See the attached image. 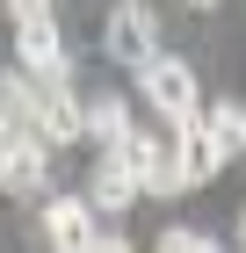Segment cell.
I'll use <instances>...</instances> for the list:
<instances>
[{
  "label": "cell",
  "instance_id": "obj_13",
  "mask_svg": "<svg viewBox=\"0 0 246 253\" xmlns=\"http://www.w3.org/2000/svg\"><path fill=\"white\" fill-rule=\"evenodd\" d=\"M51 7H58V0H7V15H15V22H44Z\"/></svg>",
  "mask_w": 246,
  "mask_h": 253
},
{
  "label": "cell",
  "instance_id": "obj_16",
  "mask_svg": "<svg viewBox=\"0 0 246 253\" xmlns=\"http://www.w3.org/2000/svg\"><path fill=\"white\" fill-rule=\"evenodd\" d=\"M0 145H7V130H0Z\"/></svg>",
  "mask_w": 246,
  "mask_h": 253
},
{
  "label": "cell",
  "instance_id": "obj_9",
  "mask_svg": "<svg viewBox=\"0 0 246 253\" xmlns=\"http://www.w3.org/2000/svg\"><path fill=\"white\" fill-rule=\"evenodd\" d=\"M123 130H131V101H123V94H95V101H80V137H101V152H109Z\"/></svg>",
  "mask_w": 246,
  "mask_h": 253
},
{
  "label": "cell",
  "instance_id": "obj_3",
  "mask_svg": "<svg viewBox=\"0 0 246 253\" xmlns=\"http://www.w3.org/2000/svg\"><path fill=\"white\" fill-rule=\"evenodd\" d=\"M0 188L7 195H44L51 188V145L29 130H7V145H0Z\"/></svg>",
  "mask_w": 246,
  "mask_h": 253
},
{
  "label": "cell",
  "instance_id": "obj_15",
  "mask_svg": "<svg viewBox=\"0 0 246 253\" xmlns=\"http://www.w3.org/2000/svg\"><path fill=\"white\" fill-rule=\"evenodd\" d=\"M196 7H217V0H196Z\"/></svg>",
  "mask_w": 246,
  "mask_h": 253
},
{
  "label": "cell",
  "instance_id": "obj_8",
  "mask_svg": "<svg viewBox=\"0 0 246 253\" xmlns=\"http://www.w3.org/2000/svg\"><path fill=\"white\" fill-rule=\"evenodd\" d=\"M174 174H181V188H203V181H217V167H225V152L203 137V123H189V130H174Z\"/></svg>",
  "mask_w": 246,
  "mask_h": 253
},
{
  "label": "cell",
  "instance_id": "obj_10",
  "mask_svg": "<svg viewBox=\"0 0 246 253\" xmlns=\"http://www.w3.org/2000/svg\"><path fill=\"white\" fill-rule=\"evenodd\" d=\"M196 123H203V137H210L225 159L246 145V109H239V101H203V116H196Z\"/></svg>",
  "mask_w": 246,
  "mask_h": 253
},
{
  "label": "cell",
  "instance_id": "obj_2",
  "mask_svg": "<svg viewBox=\"0 0 246 253\" xmlns=\"http://www.w3.org/2000/svg\"><path fill=\"white\" fill-rule=\"evenodd\" d=\"M101 43H109L116 65H145L152 51H159V15H152L145 0H116L109 7V29H101Z\"/></svg>",
  "mask_w": 246,
  "mask_h": 253
},
{
  "label": "cell",
  "instance_id": "obj_6",
  "mask_svg": "<svg viewBox=\"0 0 246 253\" xmlns=\"http://www.w3.org/2000/svg\"><path fill=\"white\" fill-rule=\"evenodd\" d=\"M95 210H87V195H51L44 203V246L51 253H87L95 246Z\"/></svg>",
  "mask_w": 246,
  "mask_h": 253
},
{
  "label": "cell",
  "instance_id": "obj_5",
  "mask_svg": "<svg viewBox=\"0 0 246 253\" xmlns=\"http://www.w3.org/2000/svg\"><path fill=\"white\" fill-rule=\"evenodd\" d=\"M29 137H44V145H73V137H80V101H73V80H37Z\"/></svg>",
  "mask_w": 246,
  "mask_h": 253
},
{
  "label": "cell",
  "instance_id": "obj_11",
  "mask_svg": "<svg viewBox=\"0 0 246 253\" xmlns=\"http://www.w3.org/2000/svg\"><path fill=\"white\" fill-rule=\"evenodd\" d=\"M29 109H37V80L0 73V130H29Z\"/></svg>",
  "mask_w": 246,
  "mask_h": 253
},
{
  "label": "cell",
  "instance_id": "obj_4",
  "mask_svg": "<svg viewBox=\"0 0 246 253\" xmlns=\"http://www.w3.org/2000/svg\"><path fill=\"white\" fill-rule=\"evenodd\" d=\"M15 58L29 80H73V58H65V37H58V15L44 22H15Z\"/></svg>",
  "mask_w": 246,
  "mask_h": 253
},
{
  "label": "cell",
  "instance_id": "obj_14",
  "mask_svg": "<svg viewBox=\"0 0 246 253\" xmlns=\"http://www.w3.org/2000/svg\"><path fill=\"white\" fill-rule=\"evenodd\" d=\"M87 253H131V239H116V232H95V246Z\"/></svg>",
  "mask_w": 246,
  "mask_h": 253
},
{
  "label": "cell",
  "instance_id": "obj_12",
  "mask_svg": "<svg viewBox=\"0 0 246 253\" xmlns=\"http://www.w3.org/2000/svg\"><path fill=\"white\" fill-rule=\"evenodd\" d=\"M152 253H225V246H217V239H210V232H189V224H167V232H159V246H152Z\"/></svg>",
  "mask_w": 246,
  "mask_h": 253
},
{
  "label": "cell",
  "instance_id": "obj_7",
  "mask_svg": "<svg viewBox=\"0 0 246 253\" xmlns=\"http://www.w3.org/2000/svg\"><path fill=\"white\" fill-rule=\"evenodd\" d=\"M131 203H138V174H131L116 152H101L95 174H87V210H95V217H123Z\"/></svg>",
  "mask_w": 246,
  "mask_h": 253
},
{
  "label": "cell",
  "instance_id": "obj_1",
  "mask_svg": "<svg viewBox=\"0 0 246 253\" xmlns=\"http://www.w3.org/2000/svg\"><path fill=\"white\" fill-rule=\"evenodd\" d=\"M138 87H145V109H152L159 123H174V130H189V123L203 116V80H196L189 58L152 51V58L138 65Z\"/></svg>",
  "mask_w": 246,
  "mask_h": 253
}]
</instances>
